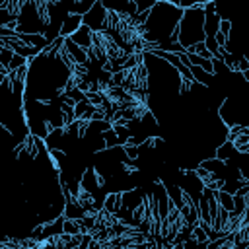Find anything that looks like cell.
<instances>
[{"mask_svg":"<svg viewBox=\"0 0 249 249\" xmlns=\"http://www.w3.org/2000/svg\"><path fill=\"white\" fill-rule=\"evenodd\" d=\"M183 8L167 2L156 0V4L148 10V18L144 21V39L154 45V49L169 51V53H185V49L177 43V25L181 19Z\"/></svg>","mask_w":249,"mask_h":249,"instance_id":"obj_1","label":"cell"},{"mask_svg":"<svg viewBox=\"0 0 249 249\" xmlns=\"http://www.w3.org/2000/svg\"><path fill=\"white\" fill-rule=\"evenodd\" d=\"M204 8L202 4L185 8L177 25V43L187 51L191 45L204 41Z\"/></svg>","mask_w":249,"mask_h":249,"instance_id":"obj_2","label":"cell"},{"mask_svg":"<svg viewBox=\"0 0 249 249\" xmlns=\"http://www.w3.org/2000/svg\"><path fill=\"white\" fill-rule=\"evenodd\" d=\"M105 14H107V10L97 0L86 14H82V23L88 25L91 31H101L103 29V23H105Z\"/></svg>","mask_w":249,"mask_h":249,"instance_id":"obj_3","label":"cell"},{"mask_svg":"<svg viewBox=\"0 0 249 249\" xmlns=\"http://www.w3.org/2000/svg\"><path fill=\"white\" fill-rule=\"evenodd\" d=\"M103 4L105 10H111V12H117V14H123V16H132L136 14V6L132 0H99Z\"/></svg>","mask_w":249,"mask_h":249,"instance_id":"obj_4","label":"cell"},{"mask_svg":"<svg viewBox=\"0 0 249 249\" xmlns=\"http://www.w3.org/2000/svg\"><path fill=\"white\" fill-rule=\"evenodd\" d=\"M64 49H66V53L72 56V60H74L76 64H86V66H89L88 51L82 49V47H78L70 37H64ZM89 72H91V66H89Z\"/></svg>","mask_w":249,"mask_h":249,"instance_id":"obj_5","label":"cell"},{"mask_svg":"<svg viewBox=\"0 0 249 249\" xmlns=\"http://www.w3.org/2000/svg\"><path fill=\"white\" fill-rule=\"evenodd\" d=\"M82 25V14H72L68 12L62 19V25H60V37H68L72 35L78 27Z\"/></svg>","mask_w":249,"mask_h":249,"instance_id":"obj_6","label":"cell"},{"mask_svg":"<svg viewBox=\"0 0 249 249\" xmlns=\"http://www.w3.org/2000/svg\"><path fill=\"white\" fill-rule=\"evenodd\" d=\"M91 33H93V31H91L88 25H84V23H82V25H80L72 35H68V37H70L78 47H82V49H86V51H88V49H89V45H91Z\"/></svg>","mask_w":249,"mask_h":249,"instance_id":"obj_7","label":"cell"},{"mask_svg":"<svg viewBox=\"0 0 249 249\" xmlns=\"http://www.w3.org/2000/svg\"><path fill=\"white\" fill-rule=\"evenodd\" d=\"M18 37H19L25 45L37 47V49H41V51H45V49L49 47V41H47V37H45L43 33H18Z\"/></svg>","mask_w":249,"mask_h":249,"instance_id":"obj_8","label":"cell"},{"mask_svg":"<svg viewBox=\"0 0 249 249\" xmlns=\"http://www.w3.org/2000/svg\"><path fill=\"white\" fill-rule=\"evenodd\" d=\"M231 142V146H233V150L237 152V154H249V130H243V132H239L233 140H230Z\"/></svg>","mask_w":249,"mask_h":249,"instance_id":"obj_9","label":"cell"},{"mask_svg":"<svg viewBox=\"0 0 249 249\" xmlns=\"http://www.w3.org/2000/svg\"><path fill=\"white\" fill-rule=\"evenodd\" d=\"M101 136H103L105 148H113V146H123V142L119 140V136H117V132L113 130V126H111V128H107V130H103V132H101Z\"/></svg>","mask_w":249,"mask_h":249,"instance_id":"obj_10","label":"cell"},{"mask_svg":"<svg viewBox=\"0 0 249 249\" xmlns=\"http://www.w3.org/2000/svg\"><path fill=\"white\" fill-rule=\"evenodd\" d=\"M0 25H6V27L16 29L18 27V18L12 16V12L8 8H0Z\"/></svg>","mask_w":249,"mask_h":249,"instance_id":"obj_11","label":"cell"},{"mask_svg":"<svg viewBox=\"0 0 249 249\" xmlns=\"http://www.w3.org/2000/svg\"><path fill=\"white\" fill-rule=\"evenodd\" d=\"M167 2H171V4H175V6L185 10V8H191V6H196V4H206L210 0H167Z\"/></svg>","mask_w":249,"mask_h":249,"instance_id":"obj_12","label":"cell"},{"mask_svg":"<svg viewBox=\"0 0 249 249\" xmlns=\"http://www.w3.org/2000/svg\"><path fill=\"white\" fill-rule=\"evenodd\" d=\"M21 64H27V58L21 56V54H18V53H14V54H12V60H10V64H8V70H16V68H19Z\"/></svg>","mask_w":249,"mask_h":249,"instance_id":"obj_13","label":"cell"},{"mask_svg":"<svg viewBox=\"0 0 249 249\" xmlns=\"http://www.w3.org/2000/svg\"><path fill=\"white\" fill-rule=\"evenodd\" d=\"M123 148H124V154H126V158H128V160H132V161H136V160L140 158V150H138V146H130V144H123Z\"/></svg>","mask_w":249,"mask_h":249,"instance_id":"obj_14","label":"cell"},{"mask_svg":"<svg viewBox=\"0 0 249 249\" xmlns=\"http://www.w3.org/2000/svg\"><path fill=\"white\" fill-rule=\"evenodd\" d=\"M12 54H14V51L0 47V64H2L4 68H8V64H10V60H12Z\"/></svg>","mask_w":249,"mask_h":249,"instance_id":"obj_15","label":"cell"},{"mask_svg":"<svg viewBox=\"0 0 249 249\" xmlns=\"http://www.w3.org/2000/svg\"><path fill=\"white\" fill-rule=\"evenodd\" d=\"M132 2L136 6V12H148L156 4V0H132Z\"/></svg>","mask_w":249,"mask_h":249,"instance_id":"obj_16","label":"cell"},{"mask_svg":"<svg viewBox=\"0 0 249 249\" xmlns=\"http://www.w3.org/2000/svg\"><path fill=\"white\" fill-rule=\"evenodd\" d=\"M230 29H231V21H230V19H220L218 31L224 33V35H230Z\"/></svg>","mask_w":249,"mask_h":249,"instance_id":"obj_17","label":"cell"},{"mask_svg":"<svg viewBox=\"0 0 249 249\" xmlns=\"http://www.w3.org/2000/svg\"><path fill=\"white\" fill-rule=\"evenodd\" d=\"M18 31L12 29V27H6V25H0V37H16Z\"/></svg>","mask_w":249,"mask_h":249,"instance_id":"obj_18","label":"cell"}]
</instances>
